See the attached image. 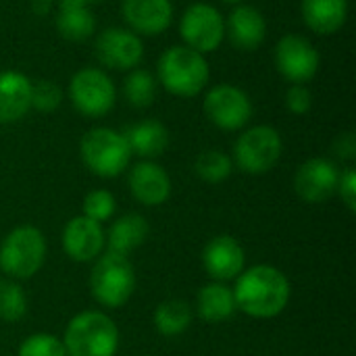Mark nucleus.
<instances>
[{"label": "nucleus", "instance_id": "obj_1", "mask_svg": "<svg viewBox=\"0 0 356 356\" xmlns=\"http://www.w3.org/2000/svg\"><path fill=\"white\" fill-rule=\"evenodd\" d=\"M236 309L252 319H273L286 311L292 298V284L273 265H254L236 277L232 288Z\"/></svg>", "mask_w": 356, "mask_h": 356}, {"label": "nucleus", "instance_id": "obj_22", "mask_svg": "<svg viewBox=\"0 0 356 356\" xmlns=\"http://www.w3.org/2000/svg\"><path fill=\"white\" fill-rule=\"evenodd\" d=\"M305 23L319 35H332L340 31L348 19V0H302L300 2Z\"/></svg>", "mask_w": 356, "mask_h": 356}, {"label": "nucleus", "instance_id": "obj_33", "mask_svg": "<svg viewBox=\"0 0 356 356\" xmlns=\"http://www.w3.org/2000/svg\"><path fill=\"white\" fill-rule=\"evenodd\" d=\"M340 194V200L344 202V207L355 213L356 211V169L355 167H346L342 173H340V179H338V190Z\"/></svg>", "mask_w": 356, "mask_h": 356}, {"label": "nucleus", "instance_id": "obj_12", "mask_svg": "<svg viewBox=\"0 0 356 356\" xmlns=\"http://www.w3.org/2000/svg\"><path fill=\"white\" fill-rule=\"evenodd\" d=\"M98 60L117 71H129L144 58V44L138 33L123 27H108L98 33L94 44Z\"/></svg>", "mask_w": 356, "mask_h": 356}, {"label": "nucleus", "instance_id": "obj_17", "mask_svg": "<svg viewBox=\"0 0 356 356\" xmlns=\"http://www.w3.org/2000/svg\"><path fill=\"white\" fill-rule=\"evenodd\" d=\"M121 15L138 35H159L173 21L171 0H123Z\"/></svg>", "mask_w": 356, "mask_h": 356}, {"label": "nucleus", "instance_id": "obj_29", "mask_svg": "<svg viewBox=\"0 0 356 356\" xmlns=\"http://www.w3.org/2000/svg\"><path fill=\"white\" fill-rule=\"evenodd\" d=\"M81 215L96 221V223H106L108 219H113L115 211H117V200L108 190H92L86 194L83 204H81Z\"/></svg>", "mask_w": 356, "mask_h": 356}, {"label": "nucleus", "instance_id": "obj_35", "mask_svg": "<svg viewBox=\"0 0 356 356\" xmlns=\"http://www.w3.org/2000/svg\"><path fill=\"white\" fill-rule=\"evenodd\" d=\"M33 13L35 15H48L52 8V0H33Z\"/></svg>", "mask_w": 356, "mask_h": 356}, {"label": "nucleus", "instance_id": "obj_36", "mask_svg": "<svg viewBox=\"0 0 356 356\" xmlns=\"http://www.w3.org/2000/svg\"><path fill=\"white\" fill-rule=\"evenodd\" d=\"M221 2H225V4H240L242 0H221Z\"/></svg>", "mask_w": 356, "mask_h": 356}, {"label": "nucleus", "instance_id": "obj_2", "mask_svg": "<svg viewBox=\"0 0 356 356\" xmlns=\"http://www.w3.org/2000/svg\"><path fill=\"white\" fill-rule=\"evenodd\" d=\"M60 340L67 356H115L119 327L102 311H81L67 323Z\"/></svg>", "mask_w": 356, "mask_h": 356}, {"label": "nucleus", "instance_id": "obj_11", "mask_svg": "<svg viewBox=\"0 0 356 356\" xmlns=\"http://www.w3.org/2000/svg\"><path fill=\"white\" fill-rule=\"evenodd\" d=\"M321 56L317 48L302 35L288 33L275 46V65L277 71L290 83H307L319 71Z\"/></svg>", "mask_w": 356, "mask_h": 356}, {"label": "nucleus", "instance_id": "obj_34", "mask_svg": "<svg viewBox=\"0 0 356 356\" xmlns=\"http://www.w3.org/2000/svg\"><path fill=\"white\" fill-rule=\"evenodd\" d=\"M334 154L340 159V161H355L356 159V136L353 131H346V134H340L336 140H334V146H332Z\"/></svg>", "mask_w": 356, "mask_h": 356}, {"label": "nucleus", "instance_id": "obj_13", "mask_svg": "<svg viewBox=\"0 0 356 356\" xmlns=\"http://www.w3.org/2000/svg\"><path fill=\"white\" fill-rule=\"evenodd\" d=\"M340 169L334 161L313 156L305 161L294 175V190L300 200L309 204H321L330 200L338 190Z\"/></svg>", "mask_w": 356, "mask_h": 356}, {"label": "nucleus", "instance_id": "obj_25", "mask_svg": "<svg viewBox=\"0 0 356 356\" xmlns=\"http://www.w3.org/2000/svg\"><path fill=\"white\" fill-rule=\"evenodd\" d=\"M192 319H194L192 307L181 298L163 300L152 315L154 330L165 338H177L186 334L192 325Z\"/></svg>", "mask_w": 356, "mask_h": 356}, {"label": "nucleus", "instance_id": "obj_31", "mask_svg": "<svg viewBox=\"0 0 356 356\" xmlns=\"http://www.w3.org/2000/svg\"><path fill=\"white\" fill-rule=\"evenodd\" d=\"M63 102V90L50 81V79H40L31 83V108L40 113H52L60 106Z\"/></svg>", "mask_w": 356, "mask_h": 356}, {"label": "nucleus", "instance_id": "obj_16", "mask_svg": "<svg viewBox=\"0 0 356 356\" xmlns=\"http://www.w3.org/2000/svg\"><path fill=\"white\" fill-rule=\"evenodd\" d=\"M127 186L136 202L144 207H161L171 196V177L154 161H140L127 175Z\"/></svg>", "mask_w": 356, "mask_h": 356}, {"label": "nucleus", "instance_id": "obj_32", "mask_svg": "<svg viewBox=\"0 0 356 356\" xmlns=\"http://www.w3.org/2000/svg\"><path fill=\"white\" fill-rule=\"evenodd\" d=\"M313 106V94L307 83H292L286 92V108L294 115H307Z\"/></svg>", "mask_w": 356, "mask_h": 356}, {"label": "nucleus", "instance_id": "obj_24", "mask_svg": "<svg viewBox=\"0 0 356 356\" xmlns=\"http://www.w3.org/2000/svg\"><path fill=\"white\" fill-rule=\"evenodd\" d=\"M56 27L65 40L83 42L96 29V19L90 6L81 0H58Z\"/></svg>", "mask_w": 356, "mask_h": 356}, {"label": "nucleus", "instance_id": "obj_5", "mask_svg": "<svg viewBox=\"0 0 356 356\" xmlns=\"http://www.w3.org/2000/svg\"><path fill=\"white\" fill-rule=\"evenodd\" d=\"M136 269L127 257L102 252L90 273V292L104 309H121L136 292Z\"/></svg>", "mask_w": 356, "mask_h": 356}, {"label": "nucleus", "instance_id": "obj_4", "mask_svg": "<svg viewBox=\"0 0 356 356\" xmlns=\"http://www.w3.org/2000/svg\"><path fill=\"white\" fill-rule=\"evenodd\" d=\"M211 77L204 54L188 46H171L159 58V81L163 88L179 98L198 96Z\"/></svg>", "mask_w": 356, "mask_h": 356}, {"label": "nucleus", "instance_id": "obj_15", "mask_svg": "<svg viewBox=\"0 0 356 356\" xmlns=\"http://www.w3.org/2000/svg\"><path fill=\"white\" fill-rule=\"evenodd\" d=\"M202 267L213 282H232L246 269V252L242 244L227 234L215 236L202 250Z\"/></svg>", "mask_w": 356, "mask_h": 356}, {"label": "nucleus", "instance_id": "obj_7", "mask_svg": "<svg viewBox=\"0 0 356 356\" xmlns=\"http://www.w3.org/2000/svg\"><path fill=\"white\" fill-rule=\"evenodd\" d=\"M284 142L275 127L254 125L240 134L234 144V165L248 175L269 173L282 159Z\"/></svg>", "mask_w": 356, "mask_h": 356}, {"label": "nucleus", "instance_id": "obj_14", "mask_svg": "<svg viewBox=\"0 0 356 356\" xmlns=\"http://www.w3.org/2000/svg\"><path fill=\"white\" fill-rule=\"evenodd\" d=\"M63 250L75 263H92L106 248V234L102 223H96L83 215L67 221L63 229Z\"/></svg>", "mask_w": 356, "mask_h": 356}, {"label": "nucleus", "instance_id": "obj_21", "mask_svg": "<svg viewBox=\"0 0 356 356\" xmlns=\"http://www.w3.org/2000/svg\"><path fill=\"white\" fill-rule=\"evenodd\" d=\"M148 234H150L148 221L140 213H127V215L115 219L106 232L108 252L129 257L134 250H138L148 240Z\"/></svg>", "mask_w": 356, "mask_h": 356}, {"label": "nucleus", "instance_id": "obj_20", "mask_svg": "<svg viewBox=\"0 0 356 356\" xmlns=\"http://www.w3.org/2000/svg\"><path fill=\"white\" fill-rule=\"evenodd\" d=\"M125 140L131 150V154L142 156L144 161H150L154 156H161L171 142L169 129L156 121V119H144L125 129Z\"/></svg>", "mask_w": 356, "mask_h": 356}, {"label": "nucleus", "instance_id": "obj_30", "mask_svg": "<svg viewBox=\"0 0 356 356\" xmlns=\"http://www.w3.org/2000/svg\"><path fill=\"white\" fill-rule=\"evenodd\" d=\"M17 356H67L63 340L56 338L54 334H31L27 336L19 348H17Z\"/></svg>", "mask_w": 356, "mask_h": 356}, {"label": "nucleus", "instance_id": "obj_10", "mask_svg": "<svg viewBox=\"0 0 356 356\" xmlns=\"http://www.w3.org/2000/svg\"><path fill=\"white\" fill-rule=\"evenodd\" d=\"M179 33L188 48L207 54L215 52L225 35V21L221 13L207 2H196L186 8L179 21Z\"/></svg>", "mask_w": 356, "mask_h": 356}, {"label": "nucleus", "instance_id": "obj_27", "mask_svg": "<svg viewBox=\"0 0 356 356\" xmlns=\"http://www.w3.org/2000/svg\"><path fill=\"white\" fill-rule=\"evenodd\" d=\"M194 171H196L198 179H202L207 184H221L232 175L234 161L229 154H225L221 150H204L198 154V159L194 163Z\"/></svg>", "mask_w": 356, "mask_h": 356}, {"label": "nucleus", "instance_id": "obj_37", "mask_svg": "<svg viewBox=\"0 0 356 356\" xmlns=\"http://www.w3.org/2000/svg\"><path fill=\"white\" fill-rule=\"evenodd\" d=\"M81 2H86V4L90 6V4H98V2H102V0H81Z\"/></svg>", "mask_w": 356, "mask_h": 356}, {"label": "nucleus", "instance_id": "obj_18", "mask_svg": "<svg viewBox=\"0 0 356 356\" xmlns=\"http://www.w3.org/2000/svg\"><path fill=\"white\" fill-rule=\"evenodd\" d=\"M225 33L229 35L232 44L238 50H257L265 35H267V23L265 17L261 15L259 8L248 6V4H238L227 19Z\"/></svg>", "mask_w": 356, "mask_h": 356}, {"label": "nucleus", "instance_id": "obj_6", "mask_svg": "<svg viewBox=\"0 0 356 356\" xmlns=\"http://www.w3.org/2000/svg\"><path fill=\"white\" fill-rule=\"evenodd\" d=\"M79 154L83 165L98 177H119L129 161L131 150L121 131L111 127H94L79 142Z\"/></svg>", "mask_w": 356, "mask_h": 356}, {"label": "nucleus", "instance_id": "obj_26", "mask_svg": "<svg viewBox=\"0 0 356 356\" xmlns=\"http://www.w3.org/2000/svg\"><path fill=\"white\" fill-rule=\"evenodd\" d=\"M125 98L134 108H146L156 98V77L146 69H131L123 86Z\"/></svg>", "mask_w": 356, "mask_h": 356}, {"label": "nucleus", "instance_id": "obj_28", "mask_svg": "<svg viewBox=\"0 0 356 356\" xmlns=\"http://www.w3.org/2000/svg\"><path fill=\"white\" fill-rule=\"evenodd\" d=\"M27 315V294L19 282L2 277L0 280V321L17 323Z\"/></svg>", "mask_w": 356, "mask_h": 356}, {"label": "nucleus", "instance_id": "obj_23", "mask_svg": "<svg viewBox=\"0 0 356 356\" xmlns=\"http://www.w3.org/2000/svg\"><path fill=\"white\" fill-rule=\"evenodd\" d=\"M234 292L227 284L211 282L196 294V313L204 323H223L236 313Z\"/></svg>", "mask_w": 356, "mask_h": 356}, {"label": "nucleus", "instance_id": "obj_9", "mask_svg": "<svg viewBox=\"0 0 356 356\" xmlns=\"http://www.w3.org/2000/svg\"><path fill=\"white\" fill-rule=\"evenodd\" d=\"M202 106L211 123L223 131H238L246 127L252 117L250 96L232 83H219L211 88L204 96Z\"/></svg>", "mask_w": 356, "mask_h": 356}, {"label": "nucleus", "instance_id": "obj_3", "mask_svg": "<svg viewBox=\"0 0 356 356\" xmlns=\"http://www.w3.org/2000/svg\"><path fill=\"white\" fill-rule=\"evenodd\" d=\"M46 254V236L33 225H19L0 242V271L15 282L31 280L44 267Z\"/></svg>", "mask_w": 356, "mask_h": 356}, {"label": "nucleus", "instance_id": "obj_19", "mask_svg": "<svg viewBox=\"0 0 356 356\" xmlns=\"http://www.w3.org/2000/svg\"><path fill=\"white\" fill-rule=\"evenodd\" d=\"M31 111V79L21 71L0 73V125L15 123Z\"/></svg>", "mask_w": 356, "mask_h": 356}, {"label": "nucleus", "instance_id": "obj_8", "mask_svg": "<svg viewBox=\"0 0 356 356\" xmlns=\"http://www.w3.org/2000/svg\"><path fill=\"white\" fill-rule=\"evenodd\" d=\"M69 98L83 117L100 119L113 111L117 100V90L113 79L102 69L86 67L71 77Z\"/></svg>", "mask_w": 356, "mask_h": 356}]
</instances>
